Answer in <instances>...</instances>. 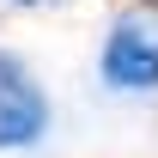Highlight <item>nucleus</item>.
I'll use <instances>...</instances> for the list:
<instances>
[{"instance_id": "2", "label": "nucleus", "mask_w": 158, "mask_h": 158, "mask_svg": "<svg viewBox=\"0 0 158 158\" xmlns=\"http://www.w3.org/2000/svg\"><path fill=\"white\" fill-rule=\"evenodd\" d=\"M43 128H49V98H43V85L31 79V67H24L19 55L0 49V152L43 140Z\"/></svg>"}, {"instance_id": "1", "label": "nucleus", "mask_w": 158, "mask_h": 158, "mask_svg": "<svg viewBox=\"0 0 158 158\" xmlns=\"http://www.w3.org/2000/svg\"><path fill=\"white\" fill-rule=\"evenodd\" d=\"M98 67L110 91H158V12H122Z\"/></svg>"}]
</instances>
